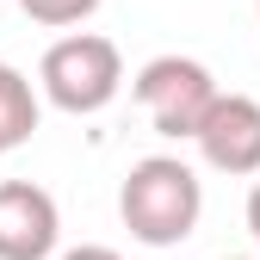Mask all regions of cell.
Returning <instances> with one entry per match:
<instances>
[{
    "label": "cell",
    "instance_id": "cell-10",
    "mask_svg": "<svg viewBox=\"0 0 260 260\" xmlns=\"http://www.w3.org/2000/svg\"><path fill=\"white\" fill-rule=\"evenodd\" d=\"M0 155H7V137H0Z\"/></svg>",
    "mask_w": 260,
    "mask_h": 260
},
{
    "label": "cell",
    "instance_id": "cell-8",
    "mask_svg": "<svg viewBox=\"0 0 260 260\" xmlns=\"http://www.w3.org/2000/svg\"><path fill=\"white\" fill-rule=\"evenodd\" d=\"M62 260H124L118 248H100V242H87V248H69Z\"/></svg>",
    "mask_w": 260,
    "mask_h": 260
},
{
    "label": "cell",
    "instance_id": "cell-11",
    "mask_svg": "<svg viewBox=\"0 0 260 260\" xmlns=\"http://www.w3.org/2000/svg\"><path fill=\"white\" fill-rule=\"evenodd\" d=\"M254 13H260V0H254Z\"/></svg>",
    "mask_w": 260,
    "mask_h": 260
},
{
    "label": "cell",
    "instance_id": "cell-6",
    "mask_svg": "<svg viewBox=\"0 0 260 260\" xmlns=\"http://www.w3.org/2000/svg\"><path fill=\"white\" fill-rule=\"evenodd\" d=\"M31 130H38V87L13 62H0V137H7V149H19L31 143Z\"/></svg>",
    "mask_w": 260,
    "mask_h": 260
},
{
    "label": "cell",
    "instance_id": "cell-7",
    "mask_svg": "<svg viewBox=\"0 0 260 260\" xmlns=\"http://www.w3.org/2000/svg\"><path fill=\"white\" fill-rule=\"evenodd\" d=\"M19 13L38 19V25H50V31H69V25H81V19L100 13V0H19Z\"/></svg>",
    "mask_w": 260,
    "mask_h": 260
},
{
    "label": "cell",
    "instance_id": "cell-3",
    "mask_svg": "<svg viewBox=\"0 0 260 260\" xmlns=\"http://www.w3.org/2000/svg\"><path fill=\"white\" fill-rule=\"evenodd\" d=\"M217 93L223 87H217V75L199 56H155V62L137 69V106L149 112V124L161 137H174V143L199 137V124L217 106Z\"/></svg>",
    "mask_w": 260,
    "mask_h": 260
},
{
    "label": "cell",
    "instance_id": "cell-4",
    "mask_svg": "<svg viewBox=\"0 0 260 260\" xmlns=\"http://www.w3.org/2000/svg\"><path fill=\"white\" fill-rule=\"evenodd\" d=\"M192 143H199L205 168L230 174V180L260 174V100H248V93H217V106L205 112Z\"/></svg>",
    "mask_w": 260,
    "mask_h": 260
},
{
    "label": "cell",
    "instance_id": "cell-2",
    "mask_svg": "<svg viewBox=\"0 0 260 260\" xmlns=\"http://www.w3.org/2000/svg\"><path fill=\"white\" fill-rule=\"evenodd\" d=\"M38 87H44V100L56 112H69V118H93V112H106L118 100V87H124V56L112 38H100V31H69V38H56L38 62Z\"/></svg>",
    "mask_w": 260,
    "mask_h": 260
},
{
    "label": "cell",
    "instance_id": "cell-5",
    "mask_svg": "<svg viewBox=\"0 0 260 260\" xmlns=\"http://www.w3.org/2000/svg\"><path fill=\"white\" fill-rule=\"evenodd\" d=\"M62 211L38 180H0V260H50Z\"/></svg>",
    "mask_w": 260,
    "mask_h": 260
},
{
    "label": "cell",
    "instance_id": "cell-9",
    "mask_svg": "<svg viewBox=\"0 0 260 260\" xmlns=\"http://www.w3.org/2000/svg\"><path fill=\"white\" fill-rule=\"evenodd\" d=\"M248 230H254V242H260V180H254V192H248Z\"/></svg>",
    "mask_w": 260,
    "mask_h": 260
},
{
    "label": "cell",
    "instance_id": "cell-1",
    "mask_svg": "<svg viewBox=\"0 0 260 260\" xmlns=\"http://www.w3.org/2000/svg\"><path fill=\"white\" fill-rule=\"evenodd\" d=\"M118 217L143 248H174L199 230L205 186L180 155H143L118 186Z\"/></svg>",
    "mask_w": 260,
    "mask_h": 260
}]
</instances>
